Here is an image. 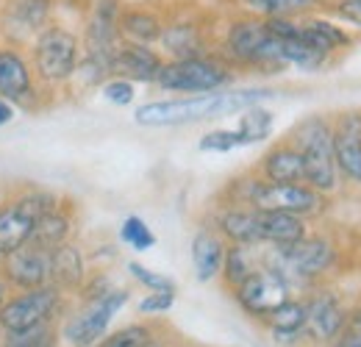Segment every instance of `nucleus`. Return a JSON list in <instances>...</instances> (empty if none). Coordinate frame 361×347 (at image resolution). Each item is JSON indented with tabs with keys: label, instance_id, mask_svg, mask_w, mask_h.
<instances>
[{
	"label": "nucleus",
	"instance_id": "obj_7",
	"mask_svg": "<svg viewBox=\"0 0 361 347\" xmlns=\"http://www.w3.org/2000/svg\"><path fill=\"white\" fill-rule=\"evenodd\" d=\"M126 303H128V292H126V289H109L106 295L92 298V303L87 305L78 317H73V319L67 322V328H64L67 342L75 347L94 345V342L106 334V328H109V322L114 319V314Z\"/></svg>",
	"mask_w": 361,
	"mask_h": 347
},
{
	"label": "nucleus",
	"instance_id": "obj_4",
	"mask_svg": "<svg viewBox=\"0 0 361 347\" xmlns=\"http://www.w3.org/2000/svg\"><path fill=\"white\" fill-rule=\"evenodd\" d=\"M56 209V197L47 192H28L11 206L0 209V253H11L28 242L34 222Z\"/></svg>",
	"mask_w": 361,
	"mask_h": 347
},
{
	"label": "nucleus",
	"instance_id": "obj_16",
	"mask_svg": "<svg viewBox=\"0 0 361 347\" xmlns=\"http://www.w3.org/2000/svg\"><path fill=\"white\" fill-rule=\"evenodd\" d=\"M256 233H259V242H270L275 248H281V245H292V242L303 239L306 225H303L300 214L256 209Z\"/></svg>",
	"mask_w": 361,
	"mask_h": 347
},
{
	"label": "nucleus",
	"instance_id": "obj_22",
	"mask_svg": "<svg viewBox=\"0 0 361 347\" xmlns=\"http://www.w3.org/2000/svg\"><path fill=\"white\" fill-rule=\"evenodd\" d=\"M50 281L56 286H78L84 281V256L78 248L61 242L50 250Z\"/></svg>",
	"mask_w": 361,
	"mask_h": 347
},
{
	"label": "nucleus",
	"instance_id": "obj_37",
	"mask_svg": "<svg viewBox=\"0 0 361 347\" xmlns=\"http://www.w3.org/2000/svg\"><path fill=\"white\" fill-rule=\"evenodd\" d=\"M134 95H136L134 81L111 78V81L103 84V97H106L109 103H114V106H128V103L134 100Z\"/></svg>",
	"mask_w": 361,
	"mask_h": 347
},
{
	"label": "nucleus",
	"instance_id": "obj_17",
	"mask_svg": "<svg viewBox=\"0 0 361 347\" xmlns=\"http://www.w3.org/2000/svg\"><path fill=\"white\" fill-rule=\"evenodd\" d=\"M31 73L17 50H0V97L8 103H25L31 97Z\"/></svg>",
	"mask_w": 361,
	"mask_h": 347
},
{
	"label": "nucleus",
	"instance_id": "obj_18",
	"mask_svg": "<svg viewBox=\"0 0 361 347\" xmlns=\"http://www.w3.org/2000/svg\"><path fill=\"white\" fill-rule=\"evenodd\" d=\"M345 325V311L339 308V303L331 295H317L306 305V328L319 336V339H331L339 336Z\"/></svg>",
	"mask_w": 361,
	"mask_h": 347
},
{
	"label": "nucleus",
	"instance_id": "obj_36",
	"mask_svg": "<svg viewBox=\"0 0 361 347\" xmlns=\"http://www.w3.org/2000/svg\"><path fill=\"white\" fill-rule=\"evenodd\" d=\"M128 272L134 275L139 284H145L150 292H176V284H173L170 278H164V275H159V272H150L147 267H142V264H136V261L128 264Z\"/></svg>",
	"mask_w": 361,
	"mask_h": 347
},
{
	"label": "nucleus",
	"instance_id": "obj_39",
	"mask_svg": "<svg viewBox=\"0 0 361 347\" xmlns=\"http://www.w3.org/2000/svg\"><path fill=\"white\" fill-rule=\"evenodd\" d=\"M339 334H342V336H339L336 347H361V311L353 314L350 322L345 319V325H342Z\"/></svg>",
	"mask_w": 361,
	"mask_h": 347
},
{
	"label": "nucleus",
	"instance_id": "obj_26",
	"mask_svg": "<svg viewBox=\"0 0 361 347\" xmlns=\"http://www.w3.org/2000/svg\"><path fill=\"white\" fill-rule=\"evenodd\" d=\"M267 319H270L278 339H295L306 328V305L295 303V300H283L278 308H272L267 314Z\"/></svg>",
	"mask_w": 361,
	"mask_h": 347
},
{
	"label": "nucleus",
	"instance_id": "obj_35",
	"mask_svg": "<svg viewBox=\"0 0 361 347\" xmlns=\"http://www.w3.org/2000/svg\"><path fill=\"white\" fill-rule=\"evenodd\" d=\"M147 345H150L147 328L131 325V328H123V331H117L114 336H109L100 347H147Z\"/></svg>",
	"mask_w": 361,
	"mask_h": 347
},
{
	"label": "nucleus",
	"instance_id": "obj_14",
	"mask_svg": "<svg viewBox=\"0 0 361 347\" xmlns=\"http://www.w3.org/2000/svg\"><path fill=\"white\" fill-rule=\"evenodd\" d=\"M120 37V6L117 0H97L87 23V53L111 59Z\"/></svg>",
	"mask_w": 361,
	"mask_h": 347
},
{
	"label": "nucleus",
	"instance_id": "obj_41",
	"mask_svg": "<svg viewBox=\"0 0 361 347\" xmlns=\"http://www.w3.org/2000/svg\"><path fill=\"white\" fill-rule=\"evenodd\" d=\"M11 117H14V103H8L6 97H0V126L11 123Z\"/></svg>",
	"mask_w": 361,
	"mask_h": 347
},
{
	"label": "nucleus",
	"instance_id": "obj_8",
	"mask_svg": "<svg viewBox=\"0 0 361 347\" xmlns=\"http://www.w3.org/2000/svg\"><path fill=\"white\" fill-rule=\"evenodd\" d=\"M247 200L262 212H289V214H309L319 203L317 189L306 183H272V181H256L247 192Z\"/></svg>",
	"mask_w": 361,
	"mask_h": 347
},
{
	"label": "nucleus",
	"instance_id": "obj_9",
	"mask_svg": "<svg viewBox=\"0 0 361 347\" xmlns=\"http://www.w3.org/2000/svg\"><path fill=\"white\" fill-rule=\"evenodd\" d=\"M56 308H59V289L56 286L45 284L39 289H28L25 295L0 305V328L20 331V328L42 325L50 319V314Z\"/></svg>",
	"mask_w": 361,
	"mask_h": 347
},
{
	"label": "nucleus",
	"instance_id": "obj_29",
	"mask_svg": "<svg viewBox=\"0 0 361 347\" xmlns=\"http://www.w3.org/2000/svg\"><path fill=\"white\" fill-rule=\"evenodd\" d=\"M242 3L267 17H292L317 6V0H242Z\"/></svg>",
	"mask_w": 361,
	"mask_h": 347
},
{
	"label": "nucleus",
	"instance_id": "obj_20",
	"mask_svg": "<svg viewBox=\"0 0 361 347\" xmlns=\"http://www.w3.org/2000/svg\"><path fill=\"white\" fill-rule=\"evenodd\" d=\"M264 175L272 183H303L306 170H303V156L298 147H275L264 159Z\"/></svg>",
	"mask_w": 361,
	"mask_h": 347
},
{
	"label": "nucleus",
	"instance_id": "obj_44",
	"mask_svg": "<svg viewBox=\"0 0 361 347\" xmlns=\"http://www.w3.org/2000/svg\"><path fill=\"white\" fill-rule=\"evenodd\" d=\"M0 256H3V253H0Z\"/></svg>",
	"mask_w": 361,
	"mask_h": 347
},
{
	"label": "nucleus",
	"instance_id": "obj_25",
	"mask_svg": "<svg viewBox=\"0 0 361 347\" xmlns=\"http://www.w3.org/2000/svg\"><path fill=\"white\" fill-rule=\"evenodd\" d=\"M67 233H70V219L64 217L61 212L53 209V212H47V214H42V217L34 222V231H31L28 242L37 245V248L53 250L56 245H61L67 239Z\"/></svg>",
	"mask_w": 361,
	"mask_h": 347
},
{
	"label": "nucleus",
	"instance_id": "obj_1",
	"mask_svg": "<svg viewBox=\"0 0 361 347\" xmlns=\"http://www.w3.org/2000/svg\"><path fill=\"white\" fill-rule=\"evenodd\" d=\"M270 89H239V92H209V95H192L178 100H156L136 109V123L147 128L161 126H186L200 123L212 117H223L233 111H245L250 106H259L262 100H270Z\"/></svg>",
	"mask_w": 361,
	"mask_h": 347
},
{
	"label": "nucleus",
	"instance_id": "obj_28",
	"mask_svg": "<svg viewBox=\"0 0 361 347\" xmlns=\"http://www.w3.org/2000/svg\"><path fill=\"white\" fill-rule=\"evenodd\" d=\"M272 130V111L262 106H250L245 109V114L239 117V139L242 145H253V142H264Z\"/></svg>",
	"mask_w": 361,
	"mask_h": 347
},
{
	"label": "nucleus",
	"instance_id": "obj_34",
	"mask_svg": "<svg viewBox=\"0 0 361 347\" xmlns=\"http://www.w3.org/2000/svg\"><path fill=\"white\" fill-rule=\"evenodd\" d=\"M242 145V139H239V133L236 130H212V133H206L203 139H200V150H206V153H228V150H233V147H239Z\"/></svg>",
	"mask_w": 361,
	"mask_h": 347
},
{
	"label": "nucleus",
	"instance_id": "obj_2",
	"mask_svg": "<svg viewBox=\"0 0 361 347\" xmlns=\"http://www.w3.org/2000/svg\"><path fill=\"white\" fill-rule=\"evenodd\" d=\"M295 147L303 156L306 183L317 192H331L336 186V162L331 126L322 117H309L295 128Z\"/></svg>",
	"mask_w": 361,
	"mask_h": 347
},
{
	"label": "nucleus",
	"instance_id": "obj_10",
	"mask_svg": "<svg viewBox=\"0 0 361 347\" xmlns=\"http://www.w3.org/2000/svg\"><path fill=\"white\" fill-rule=\"evenodd\" d=\"M278 259H281V269L272 267L275 272L295 275V278H317L322 275L331 264H334V248L325 239H298L292 245H281L278 248Z\"/></svg>",
	"mask_w": 361,
	"mask_h": 347
},
{
	"label": "nucleus",
	"instance_id": "obj_33",
	"mask_svg": "<svg viewBox=\"0 0 361 347\" xmlns=\"http://www.w3.org/2000/svg\"><path fill=\"white\" fill-rule=\"evenodd\" d=\"M120 236L126 245H131L134 250H147L156 245V236L153 231L147 228V222L139 217H126L123 219V228H120Z\"/></svg>",
	"mask_w": 361,
	"mask_h": 347
},
{
	"label": "nucleus",
	"instance_id": "obj_24",
	"mask_svg": "<svg viewBox=\"0 0 361 347\" xmlns=\"http://www.w3.org/2000/svg\"><path fill=\"white\" fill-rule=\"evenodd\" d=\"M159 42L164 44V50H170L176 59H197L200 56V34L192 23H176L170 28L161 31Z\"/></svg>",
	"mask_w": 361,
	"mask_h": 347
},
{
	"label": "nucleus",
	"instance_id": "obj_42",
	"mask_svg": "<svg viewBox=\"0 0 361 347\" xmlns=\"http://www.w3.org/2000/svg\"><path fill=\"white\" fill-rule=\"evenodd\" d=\"M6 303V284H3V281H0V305Z\"/></svg>",
	"mask_w": 361,
	"mask_h": 347
},
{
	"label": "nucleus",
	"instance_id": "obj_30",
	"mask_svg": "<svg viewBox=\"0 0 361 347\" xmlns=\"http://www.w3.org/2000/svg\"><path fill=\"white\" fill-rule=\"evenodd\" d=\"M6 347H56V334L42 325H31V328H20V331H8Z\"/></svg>",
	"mask_w": 361,
	"mask_h": 347
},
{
	"label": "nucleus",
	"instance_id": "obj_15",
	"mask_svg": "<svg viewBox=\"0 0 361 347\" xmlns=\"http://www.w3.org/2000/svg\"><path fill=\"white\" fill-rule=\"evenodd\" d=\"M111 73H117L126 81H156L161 73V59L147 44H117L111 56Z\"/></svg>",
	"mask_w": 361,
	"mask_h": 347
},
{
	"label": "nucleus",
	"instance_id": "obj_13",
	"mask_svg": "<svg viewBox=\"0 0 361 347\" xmlns=\"http://www.w3.org/2000/svg\"><path fill=\"white\" fill-rule=\"evenodd\" d=\"M334 162L342 173L353 181H361V114L348 111L331 128Z\"/></svg>",
	"mask_w": 361,
	"mask_h": 347
},
{
	"label": "nucleus",
	"instance_id": "obj_38",
	"mask_svg": "<svg viewBox=\"0 0 361 347\" xmlns=\"http://www.w3.org/2000/svg\"><path fill=\"white\" fill-rule=\"evenodd\" d=\"M176 303V292H150L145 300H139L142 314H164Z\"/></svg>",
	"mask_w": 361,
	"mask_h": 347
},
{
	"label": "nucleus",
	"instance_id": "obj_5",
	"mask_svg": "<svg viewBox=\"0 0 361 347\" xmlns=\"http://www.w3.org/2000/svg\"><path fill=\"white\" fill-rule=\"evenodd\" d=\"M34 64L37 73L45 81H67L75 75L78 70V39L75 34L50 25L37 37V47H34Z\"/></svg>",
	"mask_w": 361,
	"mask_h": 347
},
{
	"label": "nucleus",
	"instance_id": "obj_21",
	"mask_svg": "<svg viewBox=\"0 0 361 347\" xmlns=\"http://www.w3.org/2000/svg\"><path fill=\"white\" fill-rule=\"evenodd\" d=\"M298 37L306 44H312L314 50L325 53V56H331V50H336V47H348L350 44V37L339 25H334L328 20H319V17L298 23Z\"/></svg>",
	"mask_w": 361,
	"mask_h": 347
},
{
	"label": "nucleus",
	"instance_id": "obj_43",
	"mask_svg": "<svg viewBox=\"0 0 361 347\" xmlns=\"http://www.w3.org/2000/svg\"><path fill=\"white\" fill-rule=\"evenodd\" d=\"M147 347H153V345H147Z\"/></svg>",
	"mask_w": 361,
	"mask_h": 347
},
{
	"label": "nucleus",
	"instance_id": "obj_27",
	"mask_svg": "<svg viewBox=\"0 0 361 347\" xmlns=\"http://www.w3.org/2000/svg\"><path fill=\"white\" fill-rule=\"evenodd\" d=\"M220 231L226 233L233 245H256L259 233H256V212H245V209H231L220 217Z\"/></svg>",
	"mask_w": 361,
	"mask_h": 347
},
{
	"label": "nucleus",
	"instance_id": "obj_12",
	"mask_svg": "<svg viewBox=\"0 0 361 347\" xmlns=\"http://www.w3.org/2000/svg\"><path fill=\"white\" fill-rule=\"evenodd\" d=\"M6 278L20 289H39L50 281V250L31 242L6 253Z\"/></svg>",
	"mask_w": 361,
	"mask_h": 347
},
{
	"label": "nucleus",
	"instance_id": "obj_31",
	"mask_svg": "<svg viewBox=\"0 0 361 347\" xmlns=\"http://www.w3.org/2000/svg\"><path fill=\"white\" fill-rule=\"evenodd\" d=\"M50 14V0H17L14 3V20L17 25L34 31V28H42V23Z\"/></svg>",
	"mask_w": 361,
	"mask_h": 347
},
{
	"label": "nucleus",
	"instance_id": "obj_23",
	"mask_svg": "<svg viewBox=\"0 0 361 347\" xmlns=\"http://www.w3.org/2000/svg\"><path fill=\"white\" fill-rule=\"evenodd\" d=\"M120 31L139 44H150L159 42L164 25L161 20L153 14V11H145V8H128V11H120Z\"/></svg>",
	"mask_w": 361,
	"mask_h": 347
},
{
	"label": "nucleus",
	"instance_id": "obj_6",
	"mask_svg": "<svg viewBox=\"0 0 361 347\" xmlns=\"http://www.w3.org/2000/svg\"><path fill=\"white\" fill-rule=\"evenodd\" d=\"M228 50L233 59L253 64V67H270L281 70V53H278V39L267 31L264 23L259 20H242L228 31Z\"/></svg>",
	"mask_w": 361,
	"mask_h": 347
},
{
	"label": "nucleus",
	"instance_id": "obj_40",
	"mask_svg": "<svg viewBox=\"0 0 361 347\" xmlns=\"http://www.w3.org/2000/svg\"><path fill=\"white\" fill-rule=\"evenodd\" d=\"M336 11H339V17H345L348 23L361 28V0H339Z\"/></svg>",
	"mask_w": 361,
	"mask_h": 347
},
{
	"label": "nucleus",
	"instance_id": "obj_32",
	"mask_svg": "<svg viewBox=\"0 0 361 347\" xmlns=\"http://www.w3.org/2000/svg\"><path fill=\"white\" fill-rule=\"evenodd\" d=\"M223 272H226V278H228V284H231V286H239V284L253 272V267H250V256H247L245 245H233L231 250H226Z\"/></svg>",
	"mask_w": 361,
	"mask_h": 347
},
{
	"label": "nucleus",
	"instance_id": "obj_11",
	"mask_svg": "<svg viewBox=\"0 0 361 347\" xmlns=\"http://www.w3.org/2000/svg\"><path fill=\"white\" fill-rule=\"evenodd\" d=\"M236 300L245 305L250 314L267 317L272 308L289 300L286 278L275 269H253L239 286H236Z\"/></svg>",
	"mask_w": 361,
	"mask_h": 347
},
{
	"label": "nucleus",
	"instance_id": "obj_3",
	"mask_svg": "<svg viewBox=\"0 0 361 347\" xmlns=\"http://www.w3.org/2000/svg\"><path fill=\"white\" fill-rule=\"evenodd\" d=\"M156 84L170 92H183V95H209V92H220L223 87H228L231 73L217 61H209L203 56L176 59L170 64H161Z\"/></svg>",
	"mask_w": 361,
	"mask_h": 347
},
{
	"label": "nucleus",
	"instance_id": "obj_19",
	"mask_svg": "<svg viewBox=\"0 0 361 347\" xmlns=\"http://www.w3.org/2000/svg\"><path fill=\"white\" fill-rule=\"evenodd\" d=\"M192 261H195V275L197 281H212L223 272V261H226V248L223 242L209 233V231H200L195 239H192Z\"/></svg>",
	"mask_w": 361,
	"mask_h": 347
}]
</instances>
